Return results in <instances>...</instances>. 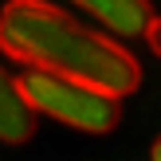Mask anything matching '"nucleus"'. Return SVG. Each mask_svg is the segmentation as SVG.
Returning <instances> with one entry per match:
<instances>
[{"label":"nucleus","mask_w":161,"mask_h":161,"mask_svg":"<svg viewBox=\"0 0 161 161\" xmlns=\"http://www.w3.org/2000/svg\"><path fill=\"white\" fill-rule=\"evenodd\" d=\"M142 39H146L149 51L161 59V16H153V20H149V28H146V36H142Z\"/></svg>","instance_id":"39448f33"},{"label":"nucleus","mask_w":161,"mask_h":161,"mask_svg":"<svg viewBox=\"0 0 161 161\" xmlns=\"http://www.w3.org/2000/svg\"><path fill=\"white\" fill-rule=\"evenodd\" d=\"M36 138V114H31V106L24 102L20 86H16V79L4 71V63H0V142L4 146H24V142Z\"/></svg>","instance_id":"20e7f679"},{"label":"nucleus","mask_w":161,"mask_h":161,"mask_svg":"<svg viewBox=\"0 0 161 161\" xmlns=\"http://www.w3.org/2000/svg\"><path fill=\"white\" fill-rule=\"evenodd\" d=\"M149 157H153V161H161V138L153 142V149H149Z\"/></svg>","instance_id":"423d86ee"},{"label":"nucleus","mask_w":161,"mask_h":161,"mask_svg":"<svg viewBox=\"0 0 161 161\" xmlns=\"http://www.w3.org/2000/svg\"><path fill=\"white\" fill-rule=\"evenodd\" d=\"M83 12H91L98 24H106L114 36H146L149 20H153V8L149 0H71Z\"/></svg>","instance_id":"7ed1b4c3"},{"label":"nucleus","mask_w":161,"mask_h":161,"mask_svg":"<svg viewBox=\"0 0 161 161\" xmlns=\"http://www.w3.org/2000/svg\"><path fill=\"white\" fill-rule=\"evenodd\" d=\"M0 51L28 71L79 79L110 98H126L142 86V63L118 39L47 0H8L0 8Z\"/></svg>","instance_id":"f257e3e1"},{"label":"nucleus","mask_w":161,"mask_h":161,"mask_svg":"<svg viewBox=\"0 0 161 161\" xmlns=\"http://www.w3.org/2000/svg\"><path fill=\"white\" fill-rule=\"evenodd\" d=\"M24 102L31 106V114L55 118V122L71 126L83 134H110L122 122V98L94 91V86L79 83V79L47 75V71H24L16 79Z\"/></svg>","instance_id":"f03ea898"}]
</instances>
